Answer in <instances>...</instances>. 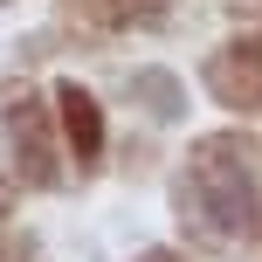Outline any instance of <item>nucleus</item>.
Returning a JSON list of instances; mask_svg holds the SVG:
<instances>
[{
  "mask_svg": "<svg viewBox=\"0 0 262 262\" xmlns=\"http://www.w3.org/2000/svg\"><path fill=\"white\" fill-rule=\"evenodd\" d=\"M180 214L200 235H242V228L255 221L249 166H242V152L228 138H207L193 152V166H186V180H180Z\"/></svg>",
  "mask_w": 262,
  "mask_h": 262,
  "instance_id": "f257e3e1",
  "label": "nucleus"
},
{
  "mask_svg": "<svg viewBox=\"0 0 262 262\" xmlns=\"http://www.w3.org/2000/svg\"><path fill=\"white\" fill-rule=\"evenodd\" d=\"M7 131H14V152H21V172L35 186L55 180V159H49V124H41V104L35 97H21V104L7 111Z\"/></svg>",
  "mask_w": 262,
  "mask_h": 262,
  "instance_id": "f03ea898",
  "label": "nucleus"
},
{
  "mask_svg": "<svg viewBox=\"0 0 262 262\" xmlns=\"http://www.w3.org/2000/svg\"><path fill=\"white\" fill-rule=\"evenodd\" d=\"M214 97L221 104H262V41H242V49L214 55Z\"/></svg>",
  "mask_w": 262,
  "mask_h": 262,
  "instance_id": "7ed1b4c3",
  "label": "nucleus"
},
{
  "mask_svg": "<svg viewBox=\"0 0 262 262\" xmlns=\"http://www.w3.org/2000/svg\"><path fill=\"white\" fill-rule=\"evenodd\" d=\"M62 124H69V138H76V159H97V152H104V118H97L90 90H76V83L62 90Z\"/></svg>",
  "mask_w": 262,
  "mask_h": 262,
  "instance_id": "20e7f679",
  "label": "nucleus"
},
{
  "mask_svg": "<svg viewBox=\"0 0 262 262\" xmlns=\"http://www.w3.org/2000/svg\"><path fill=\"white\" fill-rule=\"evenodd\" d=\"M145 262H180V255H145Z\"/></svg>",
  "mask_w": 262,
  "mask_h": 262,
  "instance_id": "39448f33",
  "label": "nucleus"
}]
</instances>
